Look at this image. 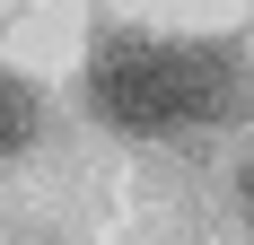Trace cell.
I'll return each instance as SVG.
<instances>
[{
    "instance_id": "cell-1",
    "label": "cell",
    "mask_w": 254,
    "mask_h": 245,
    "mask_svg": "<svg viewBox=\"0 0 254 245\" xmlns=\"http://www.w3.org/2000/svg\"><path fill=\"white\" fill-rule=\"evenodd\" d=\"M88 105L97 122L131 131V140H176V131H210L246 105V70L219 44H149V35H114L88 61Z\"/></svg>"
},
{
    "instance_id": "cell-2",
    "label": "cell",
    "mask_w": 254,
    "mask_h": 245,
    "mask_svg": "<svg viewBox=\"0 0 254 245\" xmlns=\"http://www.w3.org/2000/svg\"><path fill=\"white\" fill-rule=\"evenodd\" d=\"M35 88H26L18 70H0V158H18V149H35Z\"/></svg>"
},
{
    "instance_id": "cell-3",
    "label": "cell",
    "mask_w": 254,
    "mask_h": 245,
    "mask_svg": "<svg viewBox=\"0 0 254 245\" xmlns=\"http://www.w3.org/2000/svg\"><path fill=\"white\" fill-rule=\"evenodd\" d=\"M237 201H246V219H254V167H246V184H237Z\"/></svg>"
}]
</instances>
